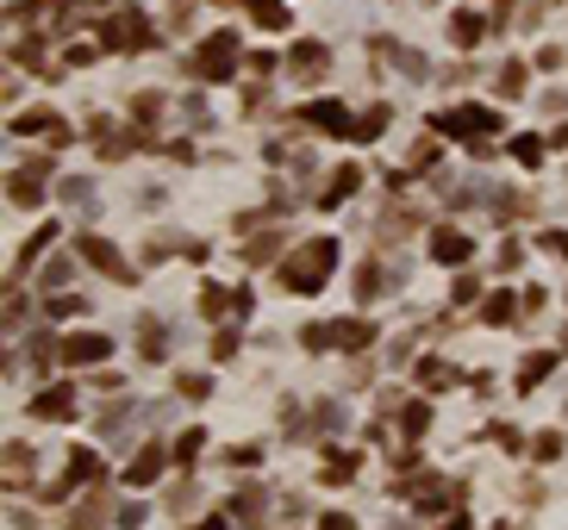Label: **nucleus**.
<instances>
[{"label": "nucleus", "mask_w": 568, "mask_h": 530, "mask_svg": "<svg viewBox=\"0 0 568 530\" xmlns=\"http://www.w3.org/2000/svg\"><path fill=\"white\" fill-rule=\"evenodd\" d=\"M38 418H69V394H44L38 399Z\"/></svg>", "instance_id": "1a4fd4ad"}, {"label": "nucleus", "mask_w": 568, "mask_h": 530, "mask_svg": "<svg viewBox=\"0 0 568 530\" xmlns=\"http://www.w3.org/2000/svg\"><path fill=\"white\" fill-rule=\"evenodd\" d=\"M69 363H88V356H106V337H69L63 344Z\"/></svg>", "instance_id": "39448f33"}, {"label": "nucleus", "mask_w": 568, "mask_h": 530, "mask_svg": "<svg viewBox=\"0 0 568 530\" xmlns=\"http://www.w3.org/2000/svg\"><path fill=\"white\" fill-rule=\"evenodd\" d=\"M450 125H456L463 137H475V132H500V119L481 113V106H463V113H450Z\"/></svg>", "instance_id": "7ed1b4c3"}, {"label": "nucleus", "mask_w": 568, "mask_h": 530, "mask_svg": "<svg viewBox=\"0 0 568 530\" xmlns=\"http://www.w3.org/2000/svg\"><path fill=\"white\" fill-rule=\"evenodd\" d=\"M13 200H26V206H32V200H38V175H19V182H13Z\"/></svg>", "instance_id": "9d476101"}, {"label": "nucleus", "mask_w": 568, "mask_h": 530, "mask_svg": "<svg viewBox=\"0 0 568 530\" xmlns=\"http://www.w3.org/2000/svg\"><path fill=\"white\" fill-rule=\"evenodd\" d=\"M332 256H337V244H325V237H318V244H306L301 256L287 263V287L318 294V287H325V268H332Z\"/></svg>", "instance_id": "f257e3e1"}, {"label": "nucleus", "mask_w": 568, "mask_h": 530, "mask_svg": "<svg viewBox=\"0 0 568 530\" xmlns=\"http://www.w3.org/2000/svg\"><path fill=\"white\" fill-rule=\"evenodd\" d=\"M69 481H101V456L75 449V456H69Z\"/></svg>", "instance_id": "423d86ee"}, {"label": "nucleus", "mask_w": 568, "mask_h": 530, "mask_svg": "<svg viewBox=\"0 0 568 530\" xmlns=\"http://www.w3.org/2000/svg\"><path fill=\"white\" fill-rule=\"evenodd\" d=\"M156 468H163V449H151V456H138V462H132V487L156 481Z\"/></svg>", "instance_id": "0eeeda50"}, {"label": "nucleus", "mask_w": 568, "mask_h": 530, "mask_svg": "<svg viewBox=\"0 0 568 530\" xmlns=\"http://www.w3.org/2000/svg\"><path fill=\"white\" fill-rule=\"evenodd\" d=\"M144 38H151V26H144V19H138V13L113 19V44H125V50H132V44H144Z\"/></svg>", "instance_id": "20e7f679"}, {"label": "nucleus", "mask_w": 568, "mask_h": 530, "mask_svg": "<svg viewBox=\"0 0 568 530\" xmlns=\"http://www.w3.org/2000/svg\"><path fill=\"white\" fill-rule=\"evenodd\" d=\"M437 263H463V256H468V237H437Z\"/></svg>", "instance_id": "6e6552de"}, {"label": "nucleus", "mask_w": 568, "mask_h": 530, "mask_svg": "<svg viewBox=\"0 0 568 530\" xmlns=\"http://www.w3.org/2000/svg\"><path fill=\"white\" fill-rule=\"evenodd\" d=\"M232 57H237V38H213V44L201 50V69H206V75H213V82H219V75L232 69Z\"/></svg>", "instance_id": "f03ea898"}]
</instances>
